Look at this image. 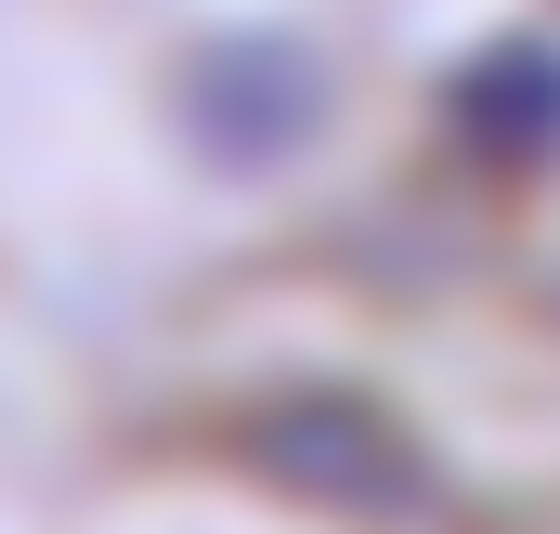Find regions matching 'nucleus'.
<instances>
[{"label":"nucleus","instance_id":"2","mask_svg":"<svg viewBox=\"0 0 560 534\" xmlns=\"http://www.w3.org/2000/svg\"><path fill=\"white\" fill-rule=\"evenodd\" d=\"M261 469L300 483V496H352V509L418 496L405 430H392V417H365V404H275V417H261Z\"/></svg>","mask_w":560,"mask_h":534},{"label":"nucleus","instance_id":"3","mask_svg":"<svg viewBox=\"0 0 560 534\" xmlns=\"http://www.w3.org/2000/svg\"><path fill=\"white\" fill-rule=\"evenodd\" d=\"M469 105H482V118H469L482 143H522V156H548V143H560V53H548V39H509V53H482V66H469Z\"/></svg>","mask_w":560,"mask_h":534},{"label":"nucleus","instance_id":"1","mask_svg":"<svg viewBox=\"0 0 560 534\" xmlns=\"http://www.w3.org/2000/svg\"><path fill=\"white\" fill-rule=\"evenodd\" d=\"M339 118L326 92V53L287 39V26H235V39H196L183 79H170V131L196 143L209 170H300Z\"/></svg>","mask_w":560,"mask_h":534}]
</instances>
